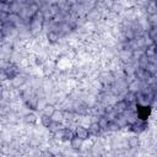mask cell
<instances>
[{
    "label": "cell",
    "instance_id": "cell-6",
    "mask_svg": "<svg viewBox=\"0 0 157 157\" xmlns=\"http://www.w3.org/2000/svg\"><path fill=\"white\" fill-rule=\"evenodd\" d=\"M7 21H9L10 23L17 26L18 23L22 22V17H21V15H20L18 12H9V15H7Z\"/></svg>",
    "mask_w": 157,
    "mask_h": 157
},
{
    "label": "cell",
    "instance_id": "cell-23",
    "mask_svg": "<svg viewBox=\"0 0 157 157\" xmlns=\"http://www.w3.org/2000/svg\"><path fill=\"white\" fill-rule=\"evenodd\" d=\"M40 123H42V125H43L44 128H48V125L52 123V118H50L49 115L42 114V117H40Z\"/></svg>",
    "mask_w": 157,
    "mask_h": 157
},
{
    "label": "cell",
    "instance_id": "cell-3",
    "mask_svg": "<svg viewBox=\"0 0 157 157\" xmlns=\"http://www.w3.org/2000/svg\"><path fill=\"white\" fill-rule=\"evenodd\" d=\"M25 83H26V76H23V75L17 74L15 77L11 78V85H12L13 88H20Z\"/></svg>",
    "mask_w": 157,
    "mask_h": 157
},
{
    "label": "cell",
    "instance_id": "cell-22",
    "mask_svg": "<svg viewBox=\"0 0 157 157\" xmlns=\"http://www.w3.org/2000/svg\"><path fill=\"white\" fill-rule=\"evenodd\" d=\"M75 135V132L72 130H70L69 128H64V137H63V141H70L72 139V136Z\"/></svg>",
    "mask_w": 157,
    "mask_h": 157
},
{
    "label": "cell",
    "instance_id": "cell-1",
    "mask_svg": "<svg viewBox=\"0 0 157 157\" xmlns=\"http://www.w3.org/2000/svg\"><path fill=\"white\" fill-rule=\"evenodd\" d=\"M75 135L77 136V137H80V139H82L83 141L85 140H87V139H90V132H88V129L87 128H85L83 125H77L76 128H75Z\"/></svg>",
    "mask_w": 157,
    "mask_h": 157
},
{
    "label": "cell",
    "instance_id": "cell-4",
    "mask_svg": "<svg viewBox=\"0 0 157 157\" xmlns=\"http://www.w3.org/2000/svg\"><path fill=\"white\" fill-rule=\"evenodd\" d=\"M70 146H71V148H72V150L80 151V150L82 148V146H83V140H82V139H80V137H77L76 135H74V136H72V139L70 140Z\"/></svg>",
    "mask_w": 157,
    "mask_h": 157
},
{
    "label": "cell",
    "instance_id": "cell-25",
    "mask_svg": "<svg viewBox=\"0 0 157 157\" xmlns=\"http://www.w3.org/2000/svg\"><path fill=\"white\" fill-rule=\"evenodd\" d=\"M4 39H5V34H4V32H2L1 28H0V43H1Z\"/></svg>",
    "mask_w": 157,
    "mask_h": 157
},
{
    "label": "cell",
    "instance_id": "cell-15",
    "mask_svg": "<svg viewBox=\"0 0 157 157\" xmlns=\"http://www.w3.org/2000/svg\"><path fill=\"white\" fill-rule=\"evenodd\" d=\"M135 36H136V33H135V29H132V28H126L124 31V37L129 42L130 40H134L135 39Z\"/></svg>",
    "mask_w": 157,
    "mask_h": 157
},
{
    "label": "cell",
    "instance_id": "cell-16",
    "mask_svg": "<svg viewBox=\"0 0 157 157\" xmlns=\"http://www.w3.org/2000/svg\"><path fill=\"white\" fill-rule=\"evenodd\" d=\"M144 55L146 58H153L156 56V48H155V44L153 45H150V47H146L145 52H144Z\"/></svg>",
    "mask_w": 157,
    "mask_h": 157
},
{
    "label": "cell",
    "instance_id": "cell-10",
    "mask_svg": "<svg viewBox=\"0 0 157 157\" xmlns=\"http://www.w3.org/2000/svg\"><path fill=\"white\" fill-rule=\"evenodd\" d=\"M128 146L129 148H137L140 146V139L136 135H132L128 139Z\"/></svg>",
    "mask_w": 157,
    "mask_h": 157
},
{
    "label": "cell",
    "instance_id": "cell-19",
    "mask_svg": "<svg viewBox=\"0 0 157 157\" xmlns=\"http://www.w3.org/2000/svg\"><path fill=\"white\" fill-rule=\"evenodd\" d=\"M63 128H64L63 123H56V121H53V120H52V123L48 125V129H49V131H52V132H54V131H56V130H59V129H63Z\"/></svg>",
    "mask_w": 157,
    "mask_h": 157
},
{
    "label": "cell",
    "instance_id": "cell-20",
    "mask_svg": "<svg viewBox=\"0 0 157 157\" xmlns=\"http://www.w3.org/2000/svg\"><path fill=\"white\" fill-rule=\"evenodd\" d=\"M147 36L156 43V40H157V26H151V28L147 32Z\"/></svg>",
    "mask_w": 157,
    "mask_h": 157
},
{
    "label": "cell",
    "instance_id": "cell-18",
    "mask_svg": "<svg viewBox=\"0 0 157 157\" xmlns=\"http://www.w3.org/2000/svg\"><path fill=\"white\" fill-rule=\"evenodd\" d=\"M23 120L27 123V124H34L37 123V117L34 113H27L25 117H23Z\"/></svg>",
    "mask_w": 157,
    "mask_h": 157
},
{
    "label": "cell",
    "instance_id": "cell-11",
    "mask_svg": "<svg viewBox=\"0 0 157 157\" xmlns=\"http://www.w3.org/2000/svg\"><path fill=\"white\" fill-rule=\"evenodd\" d=\"M146 11L148 15H156L157 13V6H156V0H150L147 1Z\"/></svg>",
    "mask_w": 157,
    "mask_h": 157
},
{
    "label": "cell",
    "instance_id": "cell-9",
    "mask_svg": "<svg viewBox=\"0 0 157 157\" xmlns=\"http://www.w3.org/2000/svg\"><path fill=\"white\" fill-rule=\"evenodd\" d=\"M101 128H99V125L97 124V121L96 123H91L90 124V126H88V132H90V136H98V134L101 132Z\"/></svg>",
    "mask_w": 157,
    "mask_h": 157
},
{
    "label": "cell",
    "instance_id": "cell-21",
    "mask_svg": "<svg viewBox=\"0 0 157 157\" xmlns=\"http://www.w3.org/2000/svg\"><path fill=\"white\" fill-rule=\"evenodd\" d=\"M145 71L148 74V75H152V76H156V72H157V69H156V64H152V63H148Z\"/></svg>",
    "mask_w": 157,
    "mask_h": 157
},
{
    "label": "cell",
    "instance_id": "cell-12",
    "mask_svg": "<svg viewBox=\"0 0 157 157\" xmlns=\"http://www.w3.org/2000/svg\"><path fill=\"white\" fill-rule=\"evenodd\" d=\"M124 101H125L128 104H134V103H136V93L128 91L126 94L124 96Z\"/></svg>",
    "mask_w": 157,
    "mask_h": 157
},
{
    "label": "cell",
    "instance_id": "cell-24",
    "mask_svg": "<svg viewBox=\"0 0 157 157\" xmlns=\"http://www.w3.org/2000/svg\"><path fill=\"white\" fill-rule=\"evenodd\" d=\"M107 130H108V131H112V132H115V131L120 130V128H119V125L113 120V121H109V124H108V126H107Z\"/></svg>",
    "mask_w": 157,
    "mask_h": 157
},
{
    "label": "cell",
    "instance_id": "cell-13",
    "mask_svg": "<svg viewBox=\"0 0 157 157\" xmlns=\"http://www.w3.org/2000/svg\"><path fill=\"white\" fill-rule=\"evenodd\" d=\"M47 39H48L49 43L54 44V43H56V42L59 40V34H58L55 31H49V32L47 33Z\"/></svg>",
    "mask_w": 157,
    "mask_h": 157
},
{
    "label": "cell",
    "instance_id": "cell-8",
    "mask_svg": "<svg viewBox=\"0 0 157 157\" xmlns=\"http://www.w3.org/2000/svg\"><path fill=\"white\" fill-rule=\"evenodd\" d=\"M50 118H52L53 121H56V123H64V120H65L63 110H59V109H55L53 112V114L50 115Z\"/></svg>",
    "mask_w": 157,
    "mask_h": 157
},
{
    "label": "cell",
    "instance_id": "cell-7",
    "mask_svg": "<svg viewBox=\"0 0 157 157\" xmlns=\"http://www.w3.org/2000/svg\"><path fill=\"white\" fill-rule=\"evenodd\" d=\"M141 86H142V83H141V80H139V78H134V80H132V81H131V82L128 85V91L137 93V92L140 91Z\"/></svg>",
    "mask_w": 157,
    "mask_h": 157
},
{
    "label": "cell",
    "instance_id": "cell-5",
    "mask_svg": "<svg viewBox=\"0 0 157 157\" xmlns=\"http://www.w3.org/2000/svg\"><path fill=\"white\" fill-rule=\"evenodd\" d=\"M145 129H146V123H142V121L136 120L135 123L130 124V130H131V131H134V132L140 134V132L145 131Z\"/></svg>",
    "mask_w": 157,
    "mask_h": 157
},
{
    "label": "cell",
    "instance_id": "cell-17",
    "mask_svg": "<svg viewBox=\"0 0 157 157\" xmlns=\"http://www.w3.org/2000/svg\"><path fill=\"white\" fill-rule=\"evenodd\" d=\"M55 109H56V108L54 107V104H45V105L42 108V113L45 114V115H49V117H50Z\"/></svg>",
    "mask_w": 157,
    "mask_h": 157
},
{
    "label": "cell",
    "instance_id": "cell-2",
    "mask_svg": "<svg viewBox=\"0 0 157 157\" xmlns=\"http://www.w3.org/2000/svg\"><path fill=\"white\" fill-rule=\"evenodd\" d=\"M128 108H129V104H128L124 99H120V101H118V102L114 104L113 110H114L117 114H123L125 110H128Z\"/></svg>",
    "mask_w": 157,
    "mask_h": 157
},
{
    "label": "cell",
    "instance_id": "cell-14",
    "mask_svg": "<svg viewBox=\"0 0 157 157\" xmlns=\"http://www.w3.org/2000/svg\"><path fill=\"white\" fill-rule=\"evenodd\" d=\"M97 124L99 125V128H101L102 130H107V126H108V124H109V119H108L107 117H104V115H101V117L98 118V120H97Z\"/></svg>",
    "mask_w": 157,
    "mask_h": 157
}]
</instances>
